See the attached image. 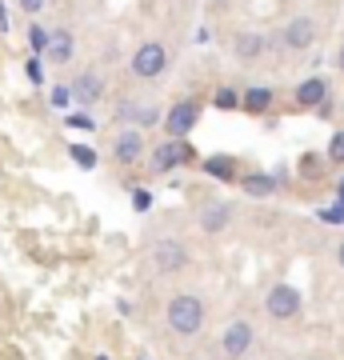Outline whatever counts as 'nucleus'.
<instances>
[{"label": "nucleus", "instance_id": "f257e3e1", "mask_svg": "<svg viewBox=\"0 0 344 360\" xmlns=\"http://www.w3.org/2000/svg\"><path fill=\"white\" fill-rule=\"evenodd\" d=\"M168 328L180 336H196L204 328V304L200 296L192 292H177L172 296V304H168Z\"/></svg>", "mask_w": 344, "mask_h": 360}, {"label": "nucleus", "instance_id": "f03ea898", "mask_svg": "<svg viewBox=\"0 0 344 360\" xmlns=\"http://www.w3.org/2000/svg\"><path fill=\"white\" fill-rule=\"evenodd\" d=\"M265 309L268 316H276V321H293L296 312H300V292H296L293 284H272L265 296Z\"/></svg>", "mask_w": 344, "mask_h": 360}, {"label": "nucleus", "instance_id": "7ed1b4c3", "mask_svg": "<svg viewBox=\"0 0 344 360\" xmlns=\"http://www.w3.org/2000/svg\"><path fill=\"white\" fill-rule=\"evenodd\" d=\"M165 65H168V52H165V44H156V40L141 44V49H136V56H132V72H136L141 80L160 77V72H165Z\"/></svg>", "mask_w": 344, "mask_h": 360}, {"label": "nucleus", "instance_id": "20e7f679", "mask_svg": "<svg viewBox=\"0 0 344 360\" xmlns=\"http://www.w3.org/2000/svg\"><path fill=\"white\" fill-rule=\"evenodd\" d=\"M196 116H200V104H196V101H180V104H172V112H168V120H165L168 136H172V141L189 136L192 124H196Z\"/></svg>", "mask_w": 344, "mask_h": 360}, {"label": "nucleus", "instance_id": "39448f33", "mask_svg": "<svg viewBox=\"0 0 344 360\" xmlns=\"http://www.w3.org/2000/svg\"><path fill=\"white\" fill-rule=\"evenodd\" d=\"M153 264L156 272H180L189 264V248L180 240H160V245H153Z\"/></svg>", "mask_w": 344, "mask_h": 360}, {"label": "nucleus", "instance_id": "423d86ee", "mask_svg": "<svg viewBox=\"0 0 344 360\" xmlns=\"http://www.w3.org/2000/svg\"><path fill=\"white\" fill-rule=\"evenodd\" d=\"M224 356L229 360H241L244 352H248V348H253V324L248 321H232L229 328H224Z\"/></svg>", "mask_w": 344, "mask_h": 360}, {"label": "nucleus", "instance_id": "0eeeda50", "mask_svg": "<svg viewBox=\"0 0 344 360\" xmlns=\"http://www.w3.org/2000/svg\"><path fill=\"white\" fill-rule=\"evenodd\" d=\"M192 156V148L184 141H168V144H160L153 153V168H160V172H168V168H177L180 160H189Z\"/></svg>", "mask_w": 344, "mask_h": 360}, {"label": "nucleus", "instance_id": "6e6552de", "mask_svg": "<svg viewBox=\"0 0 344 360\" xmlns=\"http://www.w3.org/2000/svg\"><path fill=\"white\" fill-rule=\"evenodd\" d=\"M312 40H317V25H312L308 16L288 20V28H284V44H288V49H308Z\"/></svg>", "mask_w": 344, "mask_h": 360}, {"label": "nucleus", "instance_id": "1a4fd4ad", "mask_svg": "<svg viewBox=\"0 0 344 360\" xmlns=\"http://www.w3.org/2000/svg\"><path fill=\"white\" fill-rule=\"evenodd\" d=\"M113 153H116V160H120V165H132V160L141 156V132H136V129H125L120 136H116Z\"/></svg>", "mask_w": 344, "mask_h": 360}, {"label": "nucleus", "instance_id": "9d476101", "mask_svg": "<svg viewBox=\"0 0 344 360\" xmlns=\"http://www.w3.org/2000/svg\"><path fill=\"white\" fill-rule=\"evenodd\" d=\"M72 101L77 104H96V96H101V77H92V72H80L77 84H72Z\"/></svg>", "mask_w": 344, "mask_h": 360}, {"label": "nucleus", "instance_id": "9b49d317", "mask_svg": "<svg viewBox=\"0 0 344 360\" xmlns=\"http://www.w3.org/2000/svg\"><path fill=\"white\" fill-rule=\"evenodd\" d=\"M116 116H120V120H136V124H156V120H160V112H156V108L136 104V101L120 104V108H116Z\"/></svg>", "mask_w": 344, "mask_h": 360}, {"label": "nucleus", "instance_id": "f8f14e48", "mask_svg": "<svg viewBox=\"0 0 344 360\" xmlns=\"http://www.w3.org/2000/svg\"><path fill=\"white\" fill-rule=\"evenodd\" d=\"M49 60H56V65H64V60H68V56H72V32H49Z\"/></svg>", "mask_w": 344, "mask_h": 360}, {"label": "nucleus", "instance_id": "ddd939ff", "mask_svg": "<svg viewBox=\"0 0 344 360\" xmlns=\"http://www.w3.org/2000/svg\"><path fill=\"white\" fill-rule=\"evenodd\" d=\"M324 96H329V89H324V80H320V77L305 80V84L296 89V101L305 104V108H317V104H324Z\"/></svg>", "mask_w": 344, "mask_h": 360}, {"label": "nucleus", "instance_id": "4468645a", "mask_svg": "<svg viewBox=\"0 0 344 360\" xmlns=\"http://www.w3.org/2000/svg\"><path fill=\"white\" fill-rule=\"evenodd\" d=\"M229 217H232L229 205H208V208L200 212V229H204V232H220L224 224H229Z\"/></svg>", "mask_w": 344, "mask_h": 360}, {"label": "nucleus", "instance_id": "2eb2a0df", "mask_svg": "<svg viewBox=\"0 0 344 360\" xmlns=\"http://www.w3.org/2000/svg\"><path fill=\"white\" fill-rule=\"evenodd\" d=\"M260 52H265V37H256V32L236 37V56H241V60H256Z\"/></svg>", "mask_w": 344, "mask_h": 360}, {"label": "nucleus", "instance_id": "dca6fc26", "mask_svg": "<svg viewBox=\"0 0 344 360\" xmlns=\"http://www.w3.org/2000/svg\"><path fill=\"white\" fill-rule=\"evenodd\" d=\"M268 104H272V92L268 89H248L241 96V108H248V112H265Z\"/></svg>", "mask_w": 344, "mask_h": 360}, {"label": "nucleus", "instance_id": "f3484780", "mask_svg": "<svg viewBox=\"0 0 344 360\" xmlns=\"http://www.w3.org/2000/svg\"><path fill=\"white\" fill-rule=\"evenodd\" d=\"M232 168H236L232 156H208V160H204V172H208V176H220V180H232Z\"/></svg>", "mask_w": 344, "mask_h": 360}, {"label": "nucleus", "instance_id": "a211bd4d", "mask_svg": "<svg viewBox=\"0 0 344 360\" xmlns=\"http://www.w3.org/2000/svg\"><path fill=\"white\" fill-rule=\"evenodd\" d=\"M272 188H276L272 176H248L244 180V193H253V196H265V193H272Z\"/></svg>", "mask_w": 344, "mask_h": 360}, {"label": "nucleus", "instance_id": "6ab92c4d", "mask_svg": "<svg viewBox=\"0 0 344 360\" xmlns=\"http://www.w3.org/2000/svg\"><path fill=\"white\" fill-rule=\"evenodd\" d=\"M72 160L80 168H96V153H92L89 144H72Z\"/></svg>", "mask_w": 344, "mask_h": 360}, {"label": "nucleus", "instance_id": "aec40b11", "mask_svg": "<svg viewBox=\"0 0 344 360\" xmlns=\"http://www.w3.org/2000/svg\"><path fill=\"white\" fill-rule=\"evenodd\" d=\"M28 44H32V52H44V49H49V32L32 25V28H28Z\"/></svg>", "mask_w": 344, "mask_h": 360}, {"label": "nucleus", "instance_id": "412c9836", "mask_svg": "<svg viewBox=\"0 0 344 360\" xmlns=\"http://www.w3.org/2000/svg\"><path fill=\"white\" fill-rule=\"evenodd\" d=\"M217 108H224V112H229V108H241V96H236L232 89H220L217 92Z\"/></svg>", "mask_w": 344, "mask_h": 360}, {"label": "nucleus", "instance_id": "4be33fe9", "mask_svg": "<svg viewBox=\"0 0 344 360\" xmlns=\"http://www.w3.org/2000/svg\"><path fill=\"white\" fill-rule=\"evenodd\" d=\"M329 160H332V165H344V132H336V136H332V144H329Z\"/></svg>", "mask_w": 344, "mask_h": 360}, {"label": "nucleus", "instance_id": "5701e85b", "mask_svg": "<svg viewBox=\"0 0 344 360\" xmlns=\"http://www.w3.org/2000/svg\"><path fill=\"white\" fill-rule=\"evenodd\" d=\"M132 208H136V212H148V208H153V196L144 193V188H136V193H132Z\"/></svg>", "mask_w": 344, "mask_h": 360}, {"label": "nucleus", "instance_id": "b1692460", "mask_svg": "<svg viewBox=\"0 0 344 360\" xmlns=\"http://www.w3.org/2000/svg\"><path fill=\"white\" fill-rule=\"evenodd\" d=\"M68 101H72L68 89H52V104H56V108H68Z\"/></svg>", "mask_w": 344, "mask_h": 360}, {"label": "nucleus", "instance_id": "393cba45", "mask_svg": "<svg viewBox=\"0 0 344 360\" xmlns=\"http://www.w3.org/2000/svg\"><path fill=\"white\" fill-rule=\"evenodd\" d=\"M320 220H329V224H344V208H324Z\"/></svg>", "mask_w": 344, "mask_h": 360}, {"label": "nucleus", "instance_id": "a878e982", "mask_svg": "<svg viewBox=\"0 0 344 360\" xmlns=\"http://www.w3.org/2000/svg\"><path fill=\"white\" fill-rule=\"evenodd\" d=\"M20 8H25L28 16H37L40 8H44V0H20Z\"/></svg>", "mask_w": 344, "mask_h": 360}, {"label": "nucleus", "instance_id": "bb28decb", "mask_svg": "<svg viewBox=\"0 0 344 360\" xmlns=\"http://www.w3.org/2000/svg\"><path fill=\"white\" fill-rule=\"evenodd\" d=\"M72 129H92V116H68Z\"/></svg>", "mask_w": 344, "mask_h": 360}, {"label": "nucleus", "instance_id": "cd10ccee", "mask_svg": "<svg viewBox=\"0 0 344 360\" xmlns=\"http://www.w3.org/2000/svg\"><path fill=\"white\" fill-rule=\"evenodd\" d=\"M40 77H44V72H40V65H37V60H28V80H37V84H40Z\"/></svg>", "mask_w": 344, "mask_h": 360}, {"label": "nucleus", "instance_id": "c85d7f7f", "mask_svg": "<svg viewBox=\"0 0 344 360\" xmlns=\"http://www.w3.org/2000/svg\"><path fill=\"white\" fill-rule=\"evenodd\" d=\"M8 25V13H4V4H0V28Z\"/></svg>", "mask_w": 344, "mask_h": 360}, {"label": "nucleus", "instance_id": "c756f323", "mask_svg": "<svg viewBox=\"0 0 344 360\" xmlns=\"http://www.w3.org/2000/svg\"><path fill=\"white\" fill-rule=\"evenodd\" d=\"M336 65H340V72H344V49H340V56H336Z\"/></svg>", "mask_w": 344, "mask_h": 360}, {"label": "nucleus", "instance_id": "7c9ffc66", "mask_svg": "<svg viewBox=\"0 0 344 360\" xmlns=\"http://www.w3.org/2000/svg\"><path fill=\"white\" fill-rule=\"evenodd\" d=\"M336 257H340V269H344V245H340V252H336Z\"/></svg>", "mask_w": 344, "mask_h": 360}, {"label": "nucleus", "instance_id": "2f4dec72", "mask_svg": "<svg viewBox=\"0 0 344 360\" xmlns=\"http://www.w3.org/2000/svg\"><path fill=\"white\" fill-rule=\"evenodd\" d=\"M340 208H344V180H340Z\"/></svg>", "mask_w": 344, "mask_h": 360}, {"label": "nucleus", "instance_id": "473e14b6", "mask_svg": "<svg viewBox=\"0 0 344 360\" xmlns=\"http://www.w3.org/2000/svg\"><path fill=\"white\" fill-rule=\"evenodd\" d=\"M96 360H108V356H96Z\"/></svg>", "mask_w": 344, "mask_h": 360}]
</instances>
